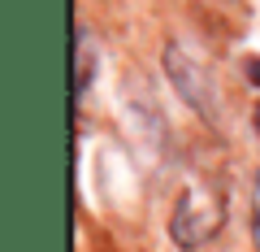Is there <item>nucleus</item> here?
Instances as JSON below:
<instances>
[{"label": "nucleus", "instance_id": "1", "mask_svg": "<svg viewBox=\"0 0 260 252\" xmlns=\"http://www.w3.org/2000/svg\"><path fill=\"white\" fill-rule=\"evenodd\" d=\"M225 226V196L213 183H186L182 196L174 200L169 235L182 252H204Z\"/></svg>", "mask_w": 260, "mask_h": 252}, {"label": "nucleus", "instance_id": "2", "mask_svg": "<svg viewBox=\"0 0 260 252\" xmlns=\"http://www.w3.org/2000/svg\"><path fill=\"white\" fill-rule=\"evenodd\" d=\"M87 83H91V39L83 31V39H78V92H87Z\"/></svg>", "mask_w": 260, "mask_h": 252}, {"label": "nucleus", "instance_id": "3", "mask_svg": "<svg viewBox=\"0 0 260 252\" xmlns=\"http://www.w3.org/2000/svg\"><path fill=\"white\" fill-rule=\"evenodd\" d=\"M251 243H256V252H260V170H256V178H251Z\"/></svg>", "mask_w": 260, "mask_h": 252}]
</instances>
